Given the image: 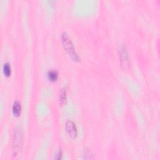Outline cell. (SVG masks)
I'll list each match as a JSON object with an SVG mask.
<instances>
[{
	"mask_svg": "<svg viewBox=\"0 0 160 160\" xmlns=\"http://www.w3.org/2000/svg\"><path fill=\"white\" fill-rule=\"evenodd\" d=\"M61 39L62 44H63L65 50L67 51L70 56H71V58L75 61H79L80 60L79 56L76 53L75 46L73 43H72L71 39L68 37V34L66 32H63L62 34Z\"/></svg>",
	"mask_w": 160,
	"mask_h": 160,
	"instance_id": "6da1fadb",
	"label": "cell"
},
{
	"mask_svg": "<svg viewBox=\"0 0 160 160\" xmlns=\"http://www.w3.org/2000/svg\"><path fill=\"white\" fill-rule=\"evenodd\" d=\"M23 143V134L22 131L20 128L17 129L14 132V140H13V147L14 151L17 153L19 151L22 146Z\"/></svg>",
	"mask_w": 160,
	"mask_h": 160,
	"instance_id": "7a4b0ae2",
	"label": "cell"
},
{
	"mask_svg": "<svg viewBox=\"0 0 160 160\" xmlns=\"http://www.w3.org/2000/svg\"><path fill=\"white\" fill-rule=\"evenodd\" d=\"M120 59L121 61V66L124 69H127L129 68L130 65V59L127 52V50L125 46H121L120 49Z\"/></svg>",
	"mask_w": 160,
	"mask_h": 160,
	"instance_id": "3957f363",
	"label": "cell"
},
{
	"mask_svg": "<svg viewBox=\"0 0 160 160\" xmlns=\"http://www.w3.org/2000/svg\"><path fill=\"white\" fill-rule=\"evenodd\" d=\"M66 128L68 133L71 137L75 138L78 135V131L77 128L74 122L71 121H68L66 123Z\"/></svg>",
	"mask_w": 160,
	"mask_h": 160,
	"instance_id": "277c9868",
	"label": "cell"
},
{
	"mask_svg": "<svg viewBox=\"0 0 160 160\" xmlns=\"http://www.w3.org/2000/svg\"><path fill=\"white\" fill-rule=\"evenodd\" d=\"M67 93H66V90L65 88H63L59 93V101L61 105H64L66 103V99H67Z\"/></svg>",
	"mask_w": 160,
	"mask_h": 160,
	"instance_id": "5b68a950",
	"label": "cell"
},
{
	"mask_svg": "<svg viewBox=\"0 0 160 160\" xmlns=\"http://www.w3.org/2000/svg\"><path fill=\"white\" fill-rule=\"evenodd\" d=\"M22 111V106H21L20 103L18 101H16L13 104V112L15 116H19Z\"/></svg>",
	"mask_w": 160,
	"mask_h": 160,
	"instance_id": "8992f818",
	"label": "cell"
},
{
	"mask_svg": "<svg viewBox=\"0 0 160 160\" xmlns=\"http://www.w3.org/2000/svg\"><path fill=\"white\" fill-rule=\"evenodd\" d=\"M48 77L50 80L55 81L58 79V71L55 70H51L48 72Z\"/></svg>",
	"mask_w": 160,
	"mask_h": 160,
	"instance_id": "52a82bcc",
	"label": "cell"
},
{
	"mask_svg": "<svg viewBox=\"0 0 160 160\" xmlns=\"http://www.w3.org/2000/svg\"><path fill=\"white\" fill-rule=\"evenodd\" d=\"M3 72L6 76H9L11 74V68L9 63H6L3 66Z\"/></svg>",
	"mask_w": 160,
	"mask_h": 160,
	"instance_id": "ba28073f",
	"label": "cell"
},
{
	"mask_svg": "<svg viewBox=\"0 0 160 160\" xmlns=\"http://www.w3.org/2000/svg\"><path fill=\"white\" fill-rule=\"evenodd\" d=\"M84 158L85 159H94L93 157V154H92V153L88 150V149H85L84 151Z\"/></svg>",
	"mask_w": 160,
	"mask_h": 160,
	"instance_id": "9c48e42d",
	"label": "cell"
},
{
	"mask_svg": "<svg viewBox=\"0 0 160 160\" xmlns=\"http://www.w3.org/2000/svg\"><path fill=\"white\" fill-rule=\"evenodd\" d=\"M61 156H62V152L61 151H59V152L57 154V157L56 158V159H60L61 158Z\"/></svg>",
	"mask_w": 160,
	"mask_h": 160,
	"instance_id": "30bf717a",
	"label": "cell"
}]
</instances>
